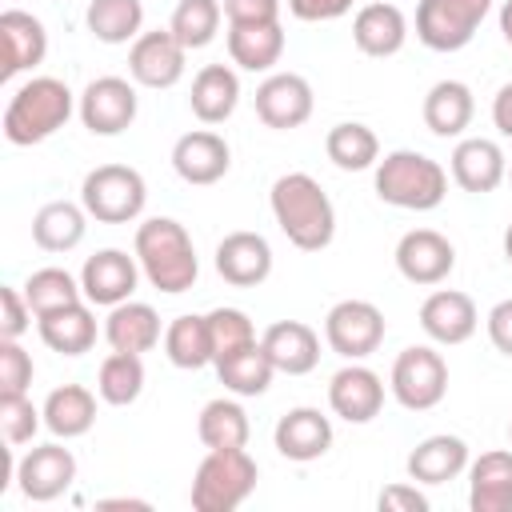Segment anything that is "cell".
<instances>
[{
	"label": "cell",
	"mask_w": 512,
	"mask_h": 512,
	"mask_svg": "<svg viewBox=\"0 0 512 512\" xmlns=\"http://www.w3.org/2000/svg\"><path fill=\"white\" fill-rule=\"evenodd\" d=\"M76 104L80 96H72V88L60 76H32L4 104V140L16 148L44 144L72 120Z\"/></svg>",
	"instance_id": "obj_3"
},
{
	"label": "cell",
	"mask_w": 512,
	"mask_h": 512,
	"mask_svg": "<svg viewBox=\"0 0 512 512\" xmlns=\"http://www.w3.org/2000/svg\"><path fill=\"white\" fill-rule=\"evenodd\" d=\"M96 392L112 408H128L144 392V356L136 352H108L96 372Z\"/></svg>",
	"instance_id": "obj_39"
},
{
	"label": "cell",
	"mask_w": 512,
	"mask_h": 512,
	"mask_svg": "<svg viewBox=\"0 0 512 512\" xmlns=\"http://www.w3.org/2000/svg\"><path fill=\"white\" fill-rule=\"evenodd\" d=\"M220 20H224V4L220 0H176L168 28L188 52H196V48H208L216 40Z\"/></svg>",
	"instance_id": "obj_40"
},
{
	"label": "cell",
	"mask_w": 512,
	"mask_h": 512,
	"mask_svg": "<svg viewBox=\"0 0 512 512\" xmlns=\"http://www.w3.org/2000/svg\"><path fill=\"white\" fill-rule=\"evenodd\" d=\"M172 168L184 184H196V188H208L216 180L228 176L232 168V148L220 132L212 128H192L184 132L176 144H172Z\"/></svg>",
	"instance_id": "obj_18"
},
{
	"label": "cell",
	"mask_w": 512,
	"mask_h": 512,
	"mask_svg": "<svg viewBox=\"0 0 512 512\" xmlns=\"http://www.w3.org/2000/svg\"><path fill=\"white\" fill-rule=\"evenodd\" d=\"M508 184H512V160H508Z\"/></svg>",
	"instance_id": "obj_54"
},
{
	"label": "cell",
	"mask_w": 512,
	"mask_h": 512,
	"mask_svg": "<svg viewBox=\"0 0 512 512\" xmlns=\"http://www.w3.org/2000/svg\"><path fill=\"white\" fill-rule=\"evenodd\" d=\"M96 396L92 388L84 384H60L44 396V428L56 436V440H76L84 432H92L96 424Z\"/></svg>",
	"instance_id": "obj_31"
},
{
	"label": "cell",
	"mask_w": 512,
	"mask_h": 512,
	"mask_svg": "<svg viewBox=\"0 0 512 512\" xmlns=\"http://www.w3.org/2000/svg\"><path fill=\"white\" fill-rule=\"evenodd\" d=\"M212 264H216V272H220L224 284H232V288H256V284H264L272 276V244L260 232L236 228V232H228L216 244Z\"/></svg>",
	"instance_id": "obj_20"
},
{
	"label": "cell",
	"mask_w": 512,
	"mask_h": 512,
	"mask_svg": "<svg viewBox=\"0 0 512 512\" xmlns=\"http://www.w3.org/2000/svg\"><path fill=\"white\" fill-rule=\"evenodd\" d=\"M88 208L72 200H48L32 216V240L44 252H72L88 232Z\"/></svg>",
	"instance_id": "obj_32"
},
{
	"label": "cell",
	"mask_w": 512,
	"mask_h": 512,
	"mask_svg": "<svg viewBox=\"0 0 512 512\" xmlns=\"http://www.w3.org/2000/svg\"><path fill=\"white\" fill-rule=\"evenodd\" d=\"M396 272L408 280V284H420V288H436L452 276L456 268V248L444 232L436 228H412L396 240Z\"/></svg>",
	"instance_id": "obj_12"
},
{
	"label": "cell",
	"mask_w": 512,
	"mask_h": 512,
	"mask_svg": "<svg viewBox=\"0 0 512 512\" xmlns=\"http://www.w3.org/2000/svg\"><path fill=\"white\" fill-rule=\"evenodd\" d=\"M140 260L136 252L128 256L124 248H100L84 260L80 268V288H84V300L96 304V308H116L124 300H132L136 284H140Z\"/></svg>",
	"instance_id": "obj_13"
},
{
	"label": "cell",
	"mask_w": 512,
	"mask_h": 512,
	"mask_svg": "<svg viewBox=\"0 0 512 512\" xmlns=\"http://www.w3.org/2000/svg\"><path fill=\"white\" fill-rule=\"evenodd\" d=\"M80 204L96 224H132L148 204V184L132 164H100L84 176Z\"/></svg>",
	"instance_id": "obj_6"
},
{
	"label": "cell",
	"mask_w": 512,
	"mask_h": 512,
	"mask_svg": "<svg viewBox=\"0 0 512 512\" xmlns=\"http://www.w3.org/2000/svg\"><path fill=\"white\" fill-rule=\"evenodd\" d=\"M372 188L384 204L404 208V212H432L448 196V172L440 160L416 152V148H396L376 160Z\"/></svg>",
	"instance_id": "obj_4"
},
{
	"label": "cell",
	"mask_w": 512,
	"mask_h": 512,
	"mask_svg": "<svg viewBox=\"0 0 512 512\" xmlns=\"http://www.w3.org/2000/svg\"><path fill=\"white\" fill-rule=\"evenodd\" d=\"M388 336V320L372 300H336L324 316V344L340 360H368Z\"/></svg>",
	"instance_id": "obj_9"
},
{
	"label": "cell",
	"mask_w": 512,
	"mask_h": 512,
	"mask_svg": "<svg viewBox=\"0 0 512 512\" xmlns=\"http://www.w3.org/2000/svg\"><path fill=\"white\" fill-rule=\"evenodd\" d=\"M496 0H420L416 4V40L432 52H460L480 32Z\"/></svg>",
	"instance_id": "obj_8"
},
{
	"label": "cell",
	"mask_w": 512,
	"mask_h": 512,
	"mask_svg": "<svg viewBox=\"0 0 512 512\" xmlns=\"http://www.w3.org/2000/svg\"><path fill=\"white\" fill-rule=\"evenodd\" d=\"M132 252L140 260L144 280L164 292V296H180L196 284L200 276V260H196V244L188 236V228L172 216H148L136 228Z\"/></svg>",
	"instance_id": "obj_2"
},
{
	"label": "cell",
	"mask_w": 512,
	"mask_h": 512,
	"mask_svg": "<svg viewBox=\"0 0 512 512\" xmlns=\"http://www.w3.org/2000/svg\"><path fill=\"white\" fill-rule=\"evenodd\" d=\"M376 508L380 512H428V496L420 492V484H388L380 488L376 496Z\"/></svg>",
	"instance_id": "obj_47"
},
{
	"label": "cell",
	"mask_w": 512,
	"mask_h": 512,
	"mask_svg": "<svg viewBox=\"0 0 512 512\" xmlns=\"http://www.w3.org/2000/svg\"><path fill=\"white\" fill-rule=\"evenodd\" d=\"M272 444L284 460L312 464L332 448V420L320 408H308V404L288 408L272 428Z\"/></svg>",
	"instance_id": "obj_21"
},
{
	"label": "cell",
	"mask_w": 512,
	"mask_h": 512,
	"mask_svg": "<svg viewBox=\"0 0 512 512\" xmlns=\"http://www.w3.org/2000/svg\"><path fill=\"white\" fill-rule=\"evenodd\" d=\"M164 356H168L176 368H184V372L208 368V364H212L208 316H196V312L176 316V320L164 328Z\"/></svg>",
	"instance_id": "obj_38"
},
{
	"label": "cell",
	"mask_w": 512,
	"mask_h": 512,
	"mask_svg": "<svg viewBox=\"0 0 512 512\" xmlns=\"http://www.w3.org/2000/svg\"><path fill=\"white\" fill-rule=\"evenodd\" d=\"M492 124H496V132H500V136H508V140H512V80H508V84H500V92L492 96Z\"/></svg>",
	"instance_id": "obj_50"
},
{
	"label": "cell",
	"mask_w": 512,
	"mask_h": 512,
	"mask_svg": "<svg viewBox=\"0 0 512 512\" xmlns=\"http://www.w3.org/2000/svg\"><path fill=\"white\" fill-rule=\"evenodd\" d=\"M484 328H488L492 348H496L500 356H508V360H512V296H508V300H500V304H492V312L484 316Z\"/></svg>",
	"instance_id": "obj_49"
},
{
	"label": "cell",
	"mask_w": 512,
	"mask_h": 512,
	"mask_svg": "<svg viewBox=\"0 0 512 512\" xmlns=\"http://www.w3.org/2000/svg\"><path fill=\"white\" fill-rule=\"evenodd\" d=\"M324 152L340 172H364V168H376L380 160V136L360 120H344L328 128Z\"/></svg>",
	"instance_id": "obj_36"
},
{
	"label": "cell",
	"mask_w": 512,
	"mask_h": 512,
	"mask_svg": "<svg viewBox=\"0 0 512 512\" xmlns=\"http://www.w3.org/2000/svg\"><path fill=\"white\" fill-rule=\"evenodd\" d=\"M72 480H76V456L60 440L36 444L16 460V488L32 504H48V500L64 496L72 488Z\"/></svg>",
	"instance_id": "obj_11"
},
{
	"label": "cell",
	"mask_w": 512,
	"mask_h": 512,
	"mask_svg": "<svg viewBox=\"0 0 512 512\" xmlns=\"http://www.w3.org/2000/svg\"><path fill=\"white\" fill-rule=\"evenodd\" d=\"M500 32H504V40H508V48H512V0L500 4Z\"/></svg>",
	"instance_id": "obj_52"
},
{
	"label": "cell",
	"mask_w": 512,
	"mask_h": 512,
	"mask_svg": "<svg viewBox=\"0 0 512 512\" xmlns=\"http://www.w3.org/2000/svg\"><path fill=\"white\" fill-rule=\"evenodd\" d=\"M196 436H200L204 448H248L252 424H248L244 404L232 400V396L208 400L196 416Z\"/></svg>",
	"instance_id": "obj_34"
},
{
	"label": "cell",
	"mask_w": 512,
	"mask_h": 512,
	"mask_svg": "<svg viewBox=\"0 0 512 512\" xmlns=\"http://www.w3.org/2000/svg\"><path fill=\"white\" fill-rule=\"evenodd\" d=\"M352 44L372 60L396 56L408 44V16L392 0H368L352 16Z\"/></svg>",
	"instance_id": "obj_22"
},
{
	"label": "cell",
	"mask_w": 512,
	"mask_h": 512,
	"mask_svg": "<svg viewBox=\"0 0 512 512\" xmlns=\"http://www.w3.org/2000/svg\"><path fill=\"white\" fill-rule=\"evenodd\" d=\"M36 332L40 340L60 352V356H84L96 344V312L88 300H72L64 308H52L44 316H36Z\"/></svg>",
	"instance_id": "obj_29"
},
{
	"label": "cell",
	"mask_w": 512,
	"mask_h": 512,
	"mask_svg": "<svg viewBox=\"0 0 512 512\" xmlns=\"http://www.w3.org/2000/svg\"><path fill=\"white\" fill-rule=\"evenodd\" d=\"M328 408L332 416L348 420V424H368L380 416L384 408V376L372 372L360 360H348L340 372H332L328 380Z\"/></svg>",
	"instance_id": "obj_16"
},
{
	"label": "cell",
	"mask_w": 512,
	"mask_h": 512,
	"mask_svg": "<svg viewBox=\"0 0 512 512\" xmlns=\"http://www.w3.org/2000/svg\"><path fill=\"white\" fill-rule=\"evenodd\" d=\"M20 288H24V296H28V304H32L36 316H44V312H52V308H64V304H72V300H84L80 276H72L68 268H56V264L36 268Z\"/></svg>",
	"instance_id": "obj_41"
},
{
	"label": "cell",
	"mask_w": 512,
	"mask_h": 512,
	"mask_svg": "<svg viewBox=\"0 0 512 512\" xmlns=\"http://www.w3.org/2000/svg\"><path fill=\"white\" fill-rule=\"evenodd\" d=\"M448 168H452V180L472 196L496 192L508 180V156L488 136H460L448 156Z\"/></svg>",
	"instance_id": "obj_19"
},
{
	"label": "cell",
	"mask_w": 512,
	"mask_h": 512,
	"mask_svg": "<svg viewBox=\"0 0 512 512\" xmlns=\"http://www.w3.org/2000/svg\"><path fill=\"white\" fill-rule=\"evenodd\" d=\"M388 392L408 412H428L448 396V360L432 344H408L392 360Z\"/></svg>",
	"instance_id": "obj_7"
},
{
	"label": "cell",
	"mask_w": 512,
	"mask_h": 512,
	"mask_svg": "<svg viewBox=\"0 0 512 512\" xmlns=\"http://www.w3.org/2000/svg\"><path fill=\"white\" fill-rule=\"evenodd\" d=\"M268 360L284 376H308L320 364V332L304 320H276L260 336Z\"/></svg>",
	"instance_id": "obj_23"
},
{
	"label": "cell",
	"mask_w": 512,
	"mask_h": 512,
	"mask_svg": "<svg viewBox=\"0 0 512 512\" xmlns=\"http://www.w3.org/2000/svg\"><path fill=\"white\" fill-rule=\"evenodd\" d=\"M0 40H4V80L32 72L48 56V28L40 24V16L24 8L0 12Z\"/></svg>",
	"instance_id": "obj_25"
},
{
	"label": "cell",
	"mask_w": 512,
	"mask_h": 512,
	"mask_svg": "<svg viewBox=\"0 0 512 512\" xmlns=\"http://www.w3.org/2000/svg\"><path fill=\"white\" fill-rule=\"evenodd\" d=\"M84 24L100 44H132L144 32L140 0H88Z\"/></svg>",
	"instance_id": "obj_37"
},
{
	"label": "cell",
	"mask_w": 512,
	"mask_h": 512,
	"mask_svg": "<svg viewBox=\"0 0 512 512\" xmlns=\"http://www.w3.org/2000/svg\"><path fill=\"white\" fill-rule=\"evenodd\" d=\"M504 260H508V264H512V224H508V228H504Z\"/></svg>",
	"instance_id": "obj_53"
},
{
	"label": "cell",
	"mask_w": 512,
	"mask_h": 512,
	"mask_svg": "<svg viewBox=\"0 0 512 512\" xmlns=\"http://www.w3.org/2000/svg\"><path fill=\"white\" fill-rule=\"evenodd\" d=\"M284 0H224L228 24H276Z\"/></svg>",
	"instance_id": "obj_46"
},
{
	"label": "cell",
	"mask_w": 512,
	"mask_h": 512,
	"mask_svg": "<svg viewBox=\"0 0 512 512\" xmlns=\"http://www.w3.org/2000/svg\"><path fill=\"white\" fill-rule=\"evenodd\" d=\"M508 440H512V420H508Z\"/></svg>",
	"instance_id": "obj_55"
},
{
	"label": "cell",
	"mask_w": 512,
	"mask_h": 512,
	"mask_svg": "<svg viewBox=\"0 0 512 512\" xmlns=\"http://www.w3.org/2000/svg\"><path fill=\"white\" fill-rule=\"evenodd\" d=\"M104 340L112 352H152L156 344H164V328H160V312L144 300H124L116 308H108L104 320Z\"/></svg>",
	"instance_id": "obj_26"
},
{
	"label": "cell",
	"mask_w": 512,
	"mask_h": 512,
	"mask_svg": "<svg viewBox=\"0 0 512 512\" xmlns=\"http://www.w3.org/2000/svg\"><path fill=\"white\" fill-rule=\"evenodd\" d=\"M260 480V464L248 448H208V456L192 472L188 500L196 512H232L240 508Z\"/></svg>",
	"instance_id": "obj_5"
},
{
	"label": "cell",
	"mask_w": 512,
	"mask_h": 512,
	"mask_svg": "<svg viewBox=\"0 0 512 512\" xmlns=\"http://www.w3.org/2000/svg\"><path fill=\"white\" fill-rule=\"evenodd\" d=\"M468 508L512 512V448L480 452L468 464Z\"/></svg>",
	"instance_id": "obj_27"
},
{
	"label": "cell",
	"mask_w": 512,
	"mask_h": 512,
	"mask_svg": "<svg viewBox=\"0 0 512 512\" xmlns=\"http://www.w3.org/2000/svg\"><path fill=\"white\" fill-rule=\"evenodd\" d=\"M0 340H20L28 328H32V304H28V296H24V288H16V284H4L0 288Z\"/></svg>",
	"instance_id": "obj_45"
},
{
	"label": "cell",
	"mask_w": 512,
	"mask_h": 512,
	"mask_svg": "<svg viewBox=\"0 0 512 512\" xmlns=\"http://www.w3.org/2000/svg\"><path fill=\"white\" fill-rule=\"evenodd\" d=\"M204 316H208V336H212V364L232 356V352H240V348H248V344H256V324L248 320L244 308H228L224 304V308H212Z\"/></svg>",
	"instance_id": "obj_42"
},
{
	"label": "cell",
	"mask_w": 512,
	"mask_h": 512,
	"mask_svg": "<svg viewBox=\"0 0 512 512\" xmlns=\"http://www.w3.org/2000/svg\"><path fill=\"white\" fill-rule=\"evenodd\" d=\"M420 328H424V336H428L432 344L452 348V344H464V340L476 336V328H480V308H476V300H472L468 292H460V288H436V292H428L424 304H420Z\"/></svg>",
	"instance_id": "obj_17"
},
{
	"label": "cell",
	"mask_w": 512,
	"mask_h": 512,
	"mask_svg": "<svg viewBox=\"0 0 512 512\" xmlns=\"http://www.w3.org/2000/svg\"><path fill=\"white\" fill-rule=\"evenodd\" d=\"M240 104V76L232 64H204L192 76L188 108L200 124H224Z\"/></svg>",
	"instance_id": "obj_30"
},
{
	"label": "cell",
	"mask_w": 512,
	"mask_h": 512,
	"mask_svg": "<svg viewBox=\"0 0 512 512\" xmlns=\"http://www.w3.org/2000/svg\"><path fill=\"white\" fill-rule=\"evenodd\" d=\"M96 508H148V500H132V496H112V500H96Z\"/></svg>",
	"instance_id": "obj_51"
},
{
	"label": "cell",
	"mask_w": 512,
	"mask_h": 512,
	"mask_svg": "<svg viewBox=\"0 0 512 512\" xmlns=\"http://www.w3.org/2000/svg\"><path fill=\"white\" fill-rule=\"evenodd\" d=\"M32 376H36V364L20 348V340H0V396H24Z\"/></svg>",
	"instance_id": "obj_44"
},
{
	"label": "cell",
	"mask_w": 512,
	"mask_h": 512,
	"mask_svg": "<svg viewBox=\"0 0 512 512\" xmlns=\"http://www.w3.org/2000/svg\"><path fill=\"white\" fill-rule=\"evenodd\" d=\"M140 112V96H136V80L124 76H96L84 84L76 116L92 136H120L132 128Z\"/></svg>",
	"instance_id": "obj_10"
},
{
	"label": "cell",
	"mask_w": 512,
	"mask_h": 512,
	"mask_svg": "<svg viewBox=\"0 0 512 512\" xmlns=\"http://www.w3.org/2000/svg\"><path fill=\"white\" fill-rule=\"evenodd\" d=\"M212 368H216L220 384L232 396H264L268 384H272V376H276V364L268 360V352H264L260 340L248 344V348H240V352H232V356H224V360H216Z\"/></svg>",
	"instance_id": "obj_35"
},
{
	"label": "cell",
	"mask_w": 512,
	"mask_h": 512,
	"mask_svg": "<svg viewBox=\"0 0 512 512\" xmlns=\"http://www.w3.org/2000/svg\"><path fill=\"white\" fill-rule=\"evenodd\" d=\"M468 464H472L468 444H464L460 436H452V432L424 436V440L408 452V460H404L408 480H416L420 488H424V484H428V488H432V484H448V480L464 476Z\"/></svg>",
	"instance_id": "obj_24"
},
{
	"label": "cell",
	"mask_w": 512,
	"mask_h": 512,
	"mask_svg": "<svg viewBox=\"0 0 512 512\" xmlns=\"http://www.w3.org/2000/svg\"><path fill=\"white\" fill-rule=\"evenodd\" d=\"M312 108H316V96L300 72H268L256 84V116L276 132H292L308 124Z\"/></svg>",
	"instance_id": "obj_15"
},
{
	"label": "cell",
	"mask_w": 512,
	"mask_h": 512,
	"mask_svg": "<svg viewBox=\"0 0 512 512\" xmlns=\"http://www.w3.org/2000/svg\"><path fill=\"white\" fill-rule=\"evenodd\" d=\"M184 60H188V48L172 36V28H152V32H140L128 48V76L140 88H172L188 68Z\"/></svg>",
	"instance_id": "obj_14"
},
{
	"label": "cell",
	"mask_w": 512,
	"mask_h": 512,
	"mask_svg": "<svg viewBox=\"0 0 512 512\" xmlns=\"http://www.w3.org/2000/svg\"><path fill=\"white\" fill-rule=\"evenodd\" d=\"M44 424V408H36L24 396H0V432H4V444L20 448V444H32V436L40 432Z\"/></svg>",
	"instance_id": "obj_43"
},
{
	"label": "cell",
	"mask_w": 512,
	"mask_h": 512,
	"mask_svg": "<svg viewBox=\"0 0 512 512\" xmlns=\"http://www.w3.org/2000/svg\"><path fill=\"white\" fill-rule=\"evenodd\" d=\"M284 4L304 24H324V20H340L352 12V0H284Z\"/></svg>",
	"instance_id": "obj_48"
},
{
	"label": "cell",
	"mask_w": 512,
	"mask_h": 512,
	"mask_svg": "<svg viewBox=\"0 0 512 512\" xmlns=\"http://www.w3.org/2000/svg\"><path fill=\"white\" fill-rule=\"evenodd\" d=\"M228 56L244 72H272L284 56V28L276 24H228Z\"/></svg>",
	"instance_id": "obj_33"
},
{
	"label": "cell",
	"mask_w": 512,
	"mask_h": 512,
	"mask_svg": "<svg viewBox=\"0 0 512 512\" xmlns=\"http://www.w3.org/2000/svg\"><path fill=\"white\" fill-rule=\"evenodd\" d=\"M272 204V220L280 224V232L288 236L292 248L300 252H320L332 244L336 236V208L328 200V192L320 188L316 176L308 172H284L272 180L268 192Z\"/></svg>",
	"instance_id": "obj_1"
},
{
	"label": "cell",
	"mask_w": 512,
	"mask_h": 512,
	"mask_svg": "<svg viewBox=\"0 0 512 512\" xmlns=\"http://www.w3.org/2000/svg\"><path fill=\"white\" fill-rule=\"evenodd\" d=\"M424 124L432 136L440 140H460L476 116V96L464 80H436L424 96V108H420Z\"/></svg>",
	"instance_id": "obj_28"
}]
</instances>
